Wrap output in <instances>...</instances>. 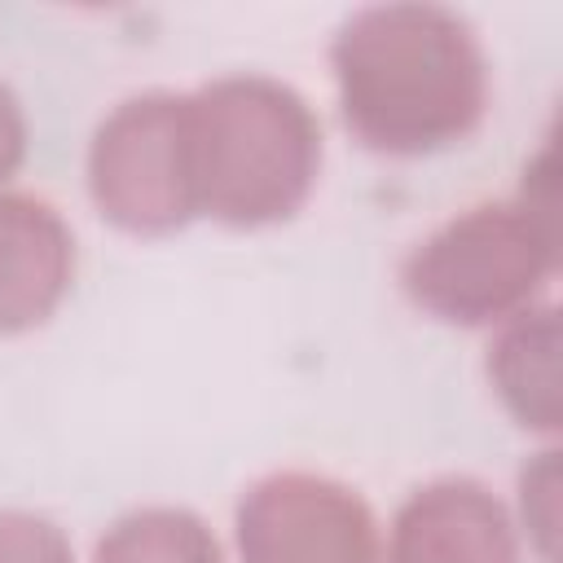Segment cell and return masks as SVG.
<instances>
[{"instance_id":"8","label":"cell","mask_w":563,"mask_h":563,"mask_svg":"<svg viewBox=\"0 0 563 563\" xmlns=\"http://www.w3.org/2000/svg\"><path fill=\"white\" fill-rule=\"evenodd\" d=\"M488 383L519 427L537 435L559 431V312L550 303H532L497 325L488 347Z\"/></svg>"},{"instance_id":"6","label":"cell","mask_w":563,"mask_h":563,"mask_svg":"<svg viewBox=\"0 0 563 563\" xmlns=\"http://www.w3.org/2000/svg\"><path fill=\"white\" fill-rule=\"evenodd\" d=\"M387 563H519V532L488 484L449 475L405 497Z\"/></svg>"},{"instance_id":"3","label":"cell","mask_w":563,"mask_h":563,"mask_svg":"<svg viewBox=\"0 0 563 563\" xmlns=\"http://www.w3.org/2000/svg\"><path fill=\"white\" fill-rule=\"evenodd\" d=\"M559 264L554 194L479 202L427 233L400 264L409 303L444 325H501L532 308Z\"/></svg>"},{"instance_id":"1","label":"cell","mask_w":563,"mask_h":563,"mask_svg":"<svg viewBox=\"0 0 563 563\" xmlns=\"http://www.w3.org/2000/svg\"><path fill=\"white\" fill-rule=\"evenodd\" d=\"M347 132L391 158L466 141L488 110V57L466 18L440 4H374L330 40Z\"/></svg>"},{"instance_id":"9","label":"cell","mask_w":563,"mask_h":563,"mask_svg":"<svg viewBox=\"0 0 563 563\" xmlns=\"http://www.w3.org/2000/svg\"><path fill=\"white\" fill-rule=\"evenodd\" d=\"M92 563H224V550L194 510L145 506L106 528Z\"/></svg>"},{"instance_id":"5","label":"cell","mask_w":563,"mask_h":563,"mask_svg":"<svg viewBox=\"0 0 563 563\" xmlns=\"http://www.w3.org/2000/svg\"><path fill=\"white\" fill-rule=\"evenodd\" d=\"M238 563H383L365 497L330 475L277 471L238 501Z\"/></svg>"},{"instance_id":"10","label":"cell","mask_w":563,"mask_h":563,"mask_svg":"<svg viewBox=\"0 0 563 563\" xmlns=\"http://www.w3.org/2000/svg\"><path fill=\"white\" fill-rule=\"evenodd\" d=\"M519 515L537 554L545 563L559 559V453H537L532 466L519 475Z\"/></svg>"},{"instance_id":"11","label":"cell","mask_w":563,"mask_h":563,"mask_svg":"<svg viewBox=\"0 0 563 563\" xmlns=\"http://www.w3.org/2000/svg\"><path fill=\"white\" fill-rule=\"evenodd\" d=\"M0 563H75L66 532L31 510H0Z\"/></svg>"},{"instance_id":"7","label":"cell","mask_w":563,"mask_h":563,"mask_svg":"<svg viewBox=\"0 0 563 563\" xmlns=\"http://www.w3.org/2000/svg\"><path fill=\"white\" fill-rule=\"evenodd\" d=\"M75 277L66 220L31 194L0 189V334L35 330L57 312Z\"/></svg>"},{"instance_id":"4","label":"cell","mask_w":563,"mask_h":563,"mask_svg":"<svg viewBox=\"0 0 563 563\" xmlns=\"http://www.w3.org/2000/svg\"><path fill=\"white\" fill-rule=\"evenodd\" d=\"M88 194L128 233H172L198 216L189 97L141 92L119 101L88 145Z\"/></svg>"},{"instance_id":"12","label":"cell","mask_w":563,"mask_h":563,"mask_svg":"<svg viewBox=\"0 0 563 563\" xmlns=\"http://www.w3.org/2000/svg\"><path fill=\"white\" fill-rule=\"evenodd\" d=\"M26 154V114L9 84H0V185L22 167Z\"/></svg>"},{"instance_id":"2","label":"cell","mask_w":563,"mask_h":563,"mask_svg":"<svg viewBox=\"0 0 563 563\" xmlns=\"http://www.w3.org/2000/svg\"><path fill=\"white\" fill-rule=\"evenodd\" d=\"M185 97L198 216L229 229L290 220L321 172V128L308 101L268 75H224Z\"/></svg>"}]
</instances>
